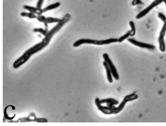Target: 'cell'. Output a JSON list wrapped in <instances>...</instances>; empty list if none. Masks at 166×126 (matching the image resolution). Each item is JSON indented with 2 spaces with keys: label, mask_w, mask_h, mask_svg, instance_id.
I'll list each match as a JSON object with an SVG mask.
<instances>
[{
  "label": "cell",
  "mask_w": 166,
  "mask_h": 126,
  "mask_svg": "<svg viewBox=\"0 0 166 126\" xmlns=\"http://www.w3.org/2000/svg\"><path fill=\"white\" fill-rule=\"evenodd\" d=\"M71 18V15L69 13H67L64 15L60 22L54 26L49 31L43 40L39 43H37L32 47L26 50L23 55L14 62L13 67L14 69H18L25 62H26L31 56L35 54L42 50L44 48L47 46L51 41L52 37L56 33L59 31L68 22Z\"/></svg>",
  "instance_id": "cell-1"
},
{
  "label": "cell",
  "mask_w": 166,
  "mask_h": 126,
  "mask_svg": "<svg viewBox=\"0 0 166 126\" xmlns=\"http://www.w3.org/2000/svg\"><path fill=\"white\" fill-rule=\"evenodd\" d=\"M118 42H119V39L116 38H111L109 39L100 41L89 39V38H82V39H80L76 41L74 43L73 45L74 47L80 46L83 44H92L96 45H103Z\"/></svg>",
  "instance_id": "cell-2"
},
{
  "label": "cell",
  "mask_w": 166,
  "mask_h": 126,
  "mask_svg": "<svg viewBox=\"0 0 166 126\" xmlns=\"http://www.w3.org/2000/svg\"><path fill=\"white\" fill-rule=\"evenodd\" d=\"M30 122H35L38 123H47V119L44 118H38L36 117V114L34 112H31L27 117H22L18 119L17 121L10 120L8 122H15V123H26Z\"/></svg>",
  "instance_id": "cell-3"
},
{
  "label": "cell",
  "mask_w": 166,
  "mask_h": 126,
  "mask_svg": "<svg viewBox=\"0 0 166 126\" xmlns=\"http://www.w3.org/2000/svg\"><path fill=\"white\" fill-rule=\"evenodd\" d=\"M138 98V95L134 93L126 96L118 107H115L114 106V108L112 109V114H117L120 112L124 108L126 103L130 101L135 100Z\"/></svg>",
  "instance_id": "cell-4"
},
{
  "label": "cell",
  "mask_w": 166,
  "mask_h": 126,
  "mask_svg": "<svg viewBox=\"0 0 166 126\" xmlns=\"http://www.w3.org/2000/svg\"><path fill=\"white\" fill-rule=\"evenodd\" d=\"M103 59L104 60V61L108 65L110 69L112 72V75L113 77L114 78V79L116 80H118L119 79V74L118 73V71L116 70V68L115 66L114 65L113 62H112V60L110 59V58L107 53H104L103 55Z\"/></svg>",
  "instance_id": "cell-5"
},
{
  "label": "cell",
  "mask_w": 166,
  "mask_h": 126,
  "mask_svg": "<svg viewBox=\"0 0 166 126\" xmlns=\"http://www.w3.org/2000/svg\"><path fill=\"white\" fill-rule=\"evenodd\" d=\"M164 2V0H155L150 5H149L147 8L144 9L143 11L140 12L139 14H138L136 16V18L137 19H140L142 17H144L146 15H147L150 11L155 7V6H157L160 5L161 3Z\"/></svg>",
  "instance_id": "cell-6"
},
{
  "label": "cell",
  "mask_w": 166,
  "mask_h": 126,
  "mask_svg": "<svg viewBox=\"0 0 166 126\" xmlns=\"http://www.w3.org/2000/svg\"><path fill=\"white\" fill-rule=\"evenodd\" d=\"M166 32V22H164V24L162 28L161 31L160 33V35L158 38L159 43V48L161 52H164L166 50L165 44L164 42V37Z\"/></svg>",
  "instance_id": "cell-7"
},
{
  "label": "cell",
  "mask_w": 166,
  "mask_h": 126,
  "mask_svg": "<svg viewBox=\"0 0 166 126\" xmlns=\"http://www.w3.org/2000/svg\"><path fill=\"white\" fill-rule=\"evenodd\" d=\"M128 41L129 42H130V43H132L133 44L136 46L140 47L141 48H147V49H149L151 50H153L155 49V46L153 45L138 42L137 41H136L135 40L133 39V38H128Z\"/></svg>",
  "instance_id": "cell-8"
},
{
  "label": "cell",
  "mask_w": 166,
  "mask_h": 126,
  "mask_svg": "<svg viewBox=\"0 0 166 126\" xmlns=\"http://www.w3.org/2000/svg\"><path fill=\"white\" fill-rule=\"evenodd\" d=\"M24 8L25 10L29 11L30 12L33 13L35 14H37L38 15H42L43 14L42 8H38L37 7H34L32 6H29L27 5H24Z\"/></svg>",
  "instance_id": "cell-9"
},
{
  "label": "cell",
  "mask_w": 166,
  "mask_h": 126,
  "mask_svg": "<svg viewBox=\"0 0 166 126\" xmlns=\"http://www.w3.org/2000/svg\"><path fill=\"white\" fill-rule=\"evenodd\" d=\"M103 65L104 66L105 70L106 71V73H107V79L109 83H112L113 81V77H112V72L110 69V68L108 66V65L107 64V63L104 61L103 62Z\"/></svg>",
  "instance_id": "cell-10"
},
{
  "label": "cell",
  "mask_w": 166,
  "mask_h": 126,
  "mask_svg": "<svg viewBox=\"0 0 166 126\" xmlns=\"http://www.w3.org/2000/svg\"><path fill=\"white\" fill-rule=\"evenodd\" d=\"M60 5H61V4L59 2H57L56 3L52 4L51 5H49L45 7L43 9H43V13H45L48 11L51 10H53V9H56L57 7H59L60 6Z\"/></svg>",
  "instance_id": "cell-11"
},
{
  "label": "cell",
  "mask_w": 166,
  "mask_h": 126,
  "mask_svg": "<svg viewBox=\"0 0 166 126\" xmlns=\"http://www.w3.org/2000/svg\"><path fill=\"white\" fill-rule=\"evenodd\" d=\"M36 19H37V20L38 22L44 23L45 28V29L46 30L48 31V23H47V22H46V17H45L43 15H39L37 16Z\"/></svg>",
  "instance_id": "cell-12"
},
{
  "label": "cell",
  "mask_w": 166,
  "mask_h": 126,
  "mask_svg": "<svg viewBox=\"0 0 166 126\" xmlns=\"http://www.w3.org/2000/svg\"><path fill=\"white\" fill-rule=\"evenodd\" d=\"M100 103L101 104H102L103 103H106L107 104H113V105H117L119 103V102L114 100L113 98H107L105 99H102V100H99Z\"/></svg>",
  "instance_id": "cell-13"
},
{
  "label": "cell",
  "mask_w": 166,
  "mask_h": 126,
  "mask_svg": "<svg viewBox=\"0 0 166 126\" xmlns=\"http://www.w3.org/2000/svg\"><path fill=\"white\" fill-rule=\"evenodd\" d=\"M61 20V19L53 18V17H47L46 18V22L47 23H57L60 22Z\"/></svg>",
  "instance_id": "cell-14"
},
{
  "label": "cell",
  "mask_w": 166,
  "mask_h": 126,
  "mask_svg": "<svg viewBox=\"0 0 166 126\" xmlns=\"http://www.w3.org/2000/svg\"><path fill=\"white\" fill-rule=\"evenodd\" d=\"M21 16L23 17H27L30 19H36L37 16L31 12H23L21 13Z\"/></svg>",
  "instance_id": "cell-15"
},
{
  "label": "cell",
  "mask_w": 166,
  "mask_h": 126,
  "mask_svg": "<svg viewBox=\"0 0 166 126\" xmlns=\"http://www.w3.org/2000/svg\"><path fill=\"white\" fill-rule=\"evenodd\" d=\"M33 31L36 33H40L44 36H45L49 31L46 30L45 29H44L43 28H35L33 29Z\"/></svg>",
  "instance_id": "cell-16"
},
{
  "label": "cell",
  "mask_w": 166,
  "mask_h": 126,
  "mask_svg": "<svg viewBox=\"0 0 166 126\" xmlns=\"http://www.w3.org/2000/svg\"><path fill=\"white\" fill-rule=\"evenodd\" d=\"M130 36H131V31H129L127 33H126L125 35L121 36L120 38H119V42H122L123 41L126 40V38H128V37Z\"/></svg>",
  "instance_id": "cell-17"
},
{
  "label": "cell",
  "mask_w": 166,
  "mask_h": 126,
  "mask_svg": "<svg viewBox=\"0 0 166 126\" xmlns=\"http://www.w3.org/2000/svg\"><path fill=\"white\" fill-rule=\"evenodd\" d=\"M130 25L132 28V30H131V36H133L135 34V25L133 22H130Z\"/></svg>",
  "instance_id": "cell-18"
},
{
  "label": "cell",
  "mask_w": 166,
  "mask_h": 126,
  "mask_svg": "<svg viewBox=\"0 0 166 126\" xmlns=\"http://www.w3.org/2000/svg\"><path fill=\"white\" fill-rule=\"evenodd\" d=\"M44 0H38L37 5H36V7H37L38 8H41L42 9L43 4L44 3Z\"/></svg>",
  "instance_id": "cell-19"
},
{
  "label": "cell",
  "mask_w": 166,
  "mask_h": 126,
  "mask_svg": "<svg viewBox=\"0 0 166 126\" xmlns=\"http://www.w3.org/2000/svg\"><path fill=\"white\" fill-rule=\"evenodd\" d=\"M158 17H159V18H160L161 19V20L164 23L165 22H166V17H165V16L162 13H159L158 14Z\"/></svg>",
  "instance_id": "cell-20"
},
{
  "label": "cell",
  "mask_w": 166,
  "mask_h": 126,
  "mask_svg": "<svg viewBox=\"0 0 166 126\" xmlns=\"http://www.w3.org/2000/svg\"><path fill=\"white\" fill-rule=\"evenodd\" d=\"M164 3H165V5H166V0H164Z\"/></svg>",
  "instance_id": "cell-21"
}]
</instances>
